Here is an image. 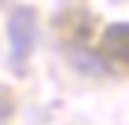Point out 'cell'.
Masks as SVG:
<instances>
[{"mask_svg":"<svg viewBox=\"0 0 129 125\" xmlns=\"http://www.w3.org/2000/svg\"><path fill=\"white\" fill-rule=\"evenodd\" d=\"M100 52H103L107 59H122V63H129V22H114V26L103 29Z\"/></svg>","mask_w":129,"mask_h":125,"instance_id":"obj_2","label":"cell"},{"mask_svg":"<svg viewBox=\"0 0 129 125\" xmlns=\"http://www.w3.org/2000/svg\"><path fill=\"white\" fill-rule=\"evenodd\" d=\"M37 44V15L33 8H15L8 19V59L15 74H26V59Z\"/></svg>","mask_w":129,"mask_h":125,"instance_id":"obj_1","label":"cell"}]
</instances>
